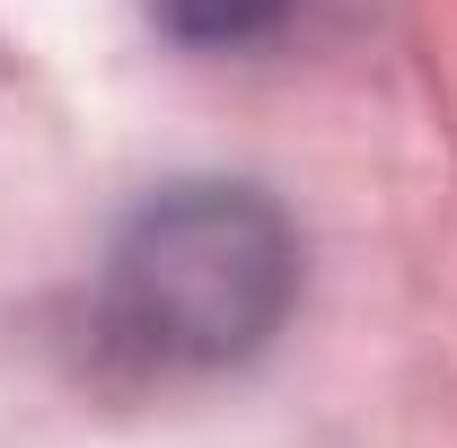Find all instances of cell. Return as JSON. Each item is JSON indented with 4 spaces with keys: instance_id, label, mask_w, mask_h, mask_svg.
I'll list each match as a JSON object with an SVG mask.
<instances>
[{
    "instance_id": "1",
    "label": "cell",
    "mask_w": 457,
    "mask_h": 448,
    "mask_svg": "<svg viewBox=\"0 0 457 448\" xmlns=\"http://www.w3.org/2000/svg\"><path fill=\"white\" fill-rule=\"evenodd\" d=\"M299 308V228L264 185L185 176L141 194L88 290L97 361L132 378L246 369Z\"/></svg>"
},
{
    "instance_id": "2",
    "label": "cell",
    "mask_w": 457,
    "mask_h": 448,
    "mask_svg": "<svg viewBox=\"0 0 457 448\" xmlns=\"http://www.w3.org/2000/svg\"><path fill=\"white\" fill-rule=\"evenodd\" d=\"M282 9L290 0H150V18L176 45H255L282 27Z\"/></svg>"
}]
</instances>
